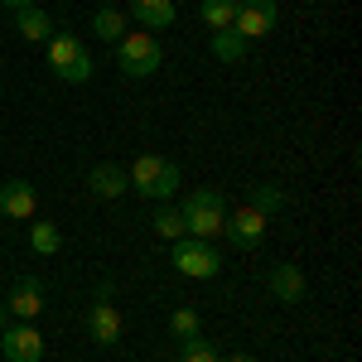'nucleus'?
I'll return each mask as SVG.
<instances>
[{
	"instance_id": "f257e3e1",
	"label": "nucleus",
	"mask_w": 362,
	"mask_h": 362,
	"mask_svg": "<svg viewBox=\"0 0 362 362\" xmlns=\"http://www.w3.org/2000/svg\"><path fill=\"white\" fill-rule=\"evenodd\" d=\"M126 179H131V189L140 198H155V203H165V198L179 194V165L169 160V155H140L136 165L126 169Z\"/></svg>"
},
{
	"instance_id": "f03ea898",
	"label": "nucleus",
	"mask_w": 362,
	"mask_h": 362,
	"mask_svg": "<svg viewBox=\"0 0 362 362\" xmlns=\"http://www.w3.org/2000/svg\"><path fill=\"white\" fill-rule=\"evenodd\" d=\"M179 213H184V237H203V242H213L227 223V203L213 189H194V194L184 198Z\"/></svg>"
},
{
	"instance_id": "7ed1b4c3",
	"label": "nucleus",
	"mask_w": 362,
	"mask_h": 362,
	"mask_svg": "<svg viewBox=\"0 0 362 362\" xmlns=\"http://www.w3.org/2000/svg\"><path fill=\"white\" fill-rule=\"evenodd\" d=\"M160 63H165L160 39H155L150 29H126V39L116 44V68H121L126 78H150Z\"/></svg>"
},
{
	"instance_id": "20e7f679",
	"label": "nucleus",
	"mask_w": 362,
	"mask_h": 362,
	"mask_svg": "<svg viewBox=\"0 0 362 362\" xmlns=\"http://www.w3.org/2000/svg\"><path fill=\"white\" fill-rule=\"evenodd\" d=\"M49 68H54V78L58 83H73V87H83L87 78H92V54L83 49V39H73V34H54L49 39Z\"/></svg>"
},
{
	"instance_id": "39448f33",
	"label": "nucleus",
	"mask_w": 362,
	"mask_h": 362,
	"mask_svg": "<svg viewBox=\"0 0 362 362\" xmlns=\"http://www.w3.org/2000/svg\"><path fill=\"white\" fill-rule=\"evenodd\" d=\"M174 271L189 280H213L223 271V256L213 242H203V237H179L174 242Z\"/></svg>"
},
{
	"instance_id": "423d86ee",
	"label": "nucleus",
	"mask_w": 362,
	"mask_h": 362,
	"mask_svg": "<svg viewBox=\"0 0 362 362\" xmlns=\"http://www.w3.org/2000/svg\"><path fill=\"white\" fill-rule=\"evenodd\" d=\"M121 309L112 305V285H102L97 290V300H92V309H87V334H92V343H102V348H112V343H121Z\"/></svg>"
},
{
	"instance_id": "0eeeda50",
	"label": "nucleus",
	"mask_w": 362,
	"mask_h": 362,
	"mask_svg": "<svg viewBox=\"0 0 362 362\" xmlns=\"http://www.w3.org/2000/svg\"><path fill=\"white\" fill-rule=\"evenodd\" d=\"M0 353H5V362H39L44 358V334L34 329V324H5L0 329Z\"/></svg>"
},
{
	"instance_id": "6e6552de",
	"label": "nucleus",
	"mask_w": 362,
	"mask_h": 362,
	"mask_svg": "<svg viewBox=\"0 0 362 362\" xmlns=\"http://www.w3.org/2000/svg\"><path fill=\"white\" fill-rule=\"evenodd\" d=\"M266 223H271V218H266V213H256V208L247 203V208L227 213L223 232H227V242H232L237 251H256V247H261V237H266Z\"/></svg>"
},
{
	"instance_id": "1a4fd4ad",
	"label": "nucleus",
	"mask_w": 362,
	"mask_h": 362,
	"mask_svg": "<svg viewBox=\"0 0 362 362\" xmlns=\"http://www.w3.org/2000/svg\"><path fill=\"white\" fill-rule=\"evenodd\" d=\"M280 10L276 0H242V10H237V20H232V34H242V39H266L271 29H276Z\"/></svg>"
},
{
	"instance_id": "9d476101",
	"label": "nucleus",
	"mask_w": 362,
	"mask_h": 362,
	"mask_svg": "<svg viewBox=\"0 0 362 362\" xmlns=\"http://www.w3.org/2000/svg\"><path fill=\"white\" fill-rule=\"evenodd\" d=\"M34 208H39V189H34L29 179H10V184H0V218H10V223H29Z\"/></svg>"
},
{
	"instance_id": "9b49d317",
	"label": "nucleus",
	"mask_w": 362,
	"mask_h": 362,
	"mask_svg": "<svg viewBox=\"0 0 362 362\" xmlns=\"http://www.w3.org/2000/svg\"><path fill=\"white\" fill-rule=\"evenodd\" d=\"M5 309H10L20 324H34L39 309H44V285H39L34 276H20V280H15V290H10V300H5Z\"/></svg>"
},
{
	"instance_id": "f8f14e48",
	"label": "nucleus",
	"mask_w": 362,
	"mask_h": 362,
	"mask_svg": "<svg viewBox=\"0 0 362 362\" xmlns=\"http://www.w3.org/2000/svg\"><path fill=\"white\" fill-rule=\"evenodd\" d=\"M126 20H136L140 29H169L179 20V5L174 0H131L126 5Z\"/></svg>"
},
{
	"instance_id": "ddd939ff",
	"label": "nucleus",
	"mask_w": 362,
	"mask_h": 362,
	"mask_svg": "<svg viewBox=\"0 0 362 362\" xmlns=\"http://www.w3.org/2000/svg\"><path fill=\"white\" fill-rule=\"evenodd\" d=\"M271 295H276L280 305H300L305 300V271L295 261H280L276 271H271Z\"/></svg>"
},
{
	"instance_id": "4468645a",
	"label": "nucleus",
	"mask_w": 362,
	"mask_h": 362,
	"mask_svg": "<svg viewBox=\"0 0 362 362\" xmlns=\"http://www.w3.org/2000/svg\"><path fill=\"white\" fill-rule=\"evenodd\" d=\"M15 34H20V39H29V44H49V39H54V20H49L39 5L15 10Z\"/></svg>"
},
{
	"instance_id": "2eb2a0df",
	"label": "nucleus",
	"mask_w": 362,
	"mask_h": 362,
	"mask_svg": "<svg viewBox=\"0 0 362 362\" xmlns=\"http://www.w3.org/2000/svg\"><path fill=\"white\" fill-rule=\"evenodd\" d=\"M87 189L97 198H121L126 189H131V179H126V169H116V165H97L92 174H87Z\"/></svg>"
},
{
	"instance_id": "dca6fc26",
	"label": "nucleus",
	"mask_w": 362,
	"mask_h": 362,
	"mask_svg": "<svg viewBox=\"0 0 362 362\" xmlns=\"http://www.w3.org/2000/svg\"><path fill=\"white\" fill-rule=\"evenodd\" d=\"M92 34H97L102 44H121V39H126V10L102 5V10L92 15Z\"/></svg>"
},
{
	"instance_id": "f3484780",
	"label": "nucleus",
	"mask_w": 362,
	"mask_h": 362,
	"mask_svg": "<svg viewBox=\"0 0 362 362\" xmlns=\"http://www.w3.org/2000/svg\"><path fill=\"white\" fill-rule=\"evenodd\" d=\"M208 49H213L218 63H242V58H247V39H242V34H232V29H213Z\"/></svg>"
},
{
	"instance_id": "a211bd4d",
	"label": "nucleus",
	"mask_w": 362,
	"mask_h": 362,
	"mask_svg": "<svg viewBox=\"0 0 362 362\" xmlns=\"http://www.w3.org/2000/svg\"><path fill=\"white\" fill-rule=\"evenodd\" d=\"M237 10H242V0H198V15L208 29H232Z\"/></svg>"
},
{
	"instance_id": "6ab92c4d",
	"label": "nucleus",
	"mask_w": 362,
	"mask_h": 362,
	"mask_svg": "<svg viewBox=\"0 0 362 362\" xmlns=\"http://www.w3.org/2000/svg\"><path fill=\"white\" fill-rule=\"evenodd\" d=\"M150 227H155V237L179 242V237H184V213H179V208H160V213L150 218Z\"/></svg>"
},
{
	"instance_id": "aec40b11",
	"label": "nucleus",
	"mask_w": 362,
	"mask_h": 362,
	"mask_svg": "<svg viewBox=\"0 0 362 362\" xmlns=\"http://www.w3.org/2000/svg\"><path fill=\"white\" fill-rule=\"evenodd\" d=\"M169 334L174 338H198L203 334V319H198V309H174V314H169Z\"/></svg>"
},
{
	"instance_id": "412c9836",
	"label": "nucleus",
	"mask_w": 362,
	"mask_h": 362,
	"mask_svg": "<svg viewBox=\"0 0 362 362\" xmlns=\"http://www.w3.org/2000/svg\"><path fill=\"white\" fill-rule=\"evenodd\" d=\"M251 208H256V213H266V218H271V213H280V208H285L280 184H256V189H251Z\"/></svg>"
},
{
	"instance_id": "4be33fe9",
	"label": "nucleus",
	"mask_w": 362,
	"mask_h": 362,
	"mask_svg": "<svg viewBox=\"0 0 362 362\" xmlns=\"http://www.w3.org/2000/svg\"><path fill=\"white\" fill-rule=\"evenodd\" d=\"M29 242H34L39 256H54V251L63 247V232H58L54 223H34V227H29Z\"/></svg>"
},
{
	"instance_id": "5701e85b",
	"label": "nucleus",
	"mask_w": 362,
	"mask_h": 362,
	"mask_svg": "<svg viewBox=\"0 0 362 362\" xmlns=\"http://www.w3.org/2000/svg\"><path fill=\"white\" fill-rule=\"evenodd\" d=\"M179 362H218V348L208 338H179Z\"/></svg>"
},
{
	"instance_id": "b1692460",
	"label": "nucleus",
	"mask_w": 362,
	"mask_h": 362,
	"mask_svg": "<svg viewBox=\"0 0 362 362\" xmlns=\"http://www.w3.org/2000/svg\"><path fill=\"white\" fill-rule=\"evenodd\" d=\"M0 5H10V10H29V5H39V0H0Z\"/></svg>"
},
{
	"instance_id": "393cba45",
	"label": "nucleus",
	"mask_w": 362,
	"mask_h": 362,
	"mask_svg": "<svg viewBox=\"0 0 362 362\" xmlns=\"http://www.w3.org/2000/svg\"><path fill=\"white\" fill-rule=\"evenodd\" d=\"M223 362H256L251 353H232V358H223Z\"/></svg>"
},
{
	"instance_id": "a878e982",
	"label": "nucleus",
	"mask_w": 362,
	"mask_h": 362,
	"mask_svg": "<svg viewBox=\"0 0 362 362\" xmlns=\"http://www.w3.org/2000/svg\"><path fill=\"white\" fill-rule=\"evenodd\" d=\"M5 324H10V309H5V300H0V329H5Z\"/></svg>"
},
{
	"instance_id": "bb28decb",
	"label": "nucleus",
	"mask_w": 362,
	"mask_h": 362,
	"mask_svg": "<svg viewBox=\"0 0 362 362\" xmlns=\"http://www.w3.org/2000/svg\"><path fill=\"white\" fill-rule=\"evenodd\" d=\"M0 223H5V218H0Z\"/></svg>"
}]
</instances>
